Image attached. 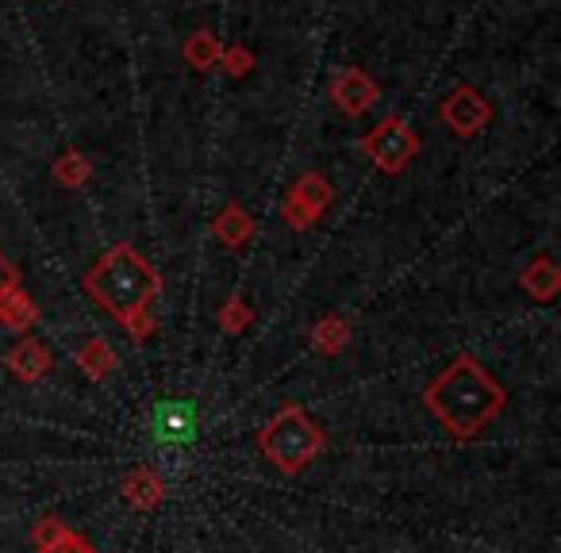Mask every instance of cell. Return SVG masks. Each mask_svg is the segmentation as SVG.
Here are the masks:
<instances>
[{
    "instance_id": "obj_1",
    "label": "cell",
    "mask_w": 561,
    "mask_h": 553,
    "mask_svg": "<svg viewBox=\"0 0 561 553\" xmlns=\"http://www.w3.org/2000/svg\"><path fill=\"white\" fill-rule=\"evenodd\" d=\"M427 407L454 430V435H473L481 430L492 415L504 407V389L477 366L473 358H458L427 392H423Z\"/></svg>"
},
{
    "instance_id": "obj_2",
    "label": "cell",
    "mask_w": 561,
    "mask_h": 553,
    "mask_svg": "<svg viewBox=\"0 0 561 553\" xmlns=\"http://www.w3.org/2000/svg\"><path fill=\"white\" fill-rule=\"evenodd\" d=\"M85 289L93 292L119 323H131L135 315L147 312V304L158 297L162 281H158V273L150 269V262L139 250L119 242V246H112L108 254L89 269Z\"/></svg>"
},
{
    "instance_id": "obj_3",
    "label": "cell",
    "mask_w": 561,
    "mask_h": 553,
    "mask_svg": "<svg viewBox=\"0 0 561 553\" xmlns=\"http://www.w3.org/2000/svg\"><path fill=\"white\" fill-rule=\"evenodd\" d=\"M257 446H262V453L277 469H285V473H300V469H305L308 461L323 450V435H320V427L300 412V407H285V412L273 415V419L262 427Z\"/></svg>"
},
{
    "instance_id": "obj_4",
    "label": "cell",
    "mask_w": 561,
    "mask_h": 553,
    "mask_svg": "<svg viewBox=\"0 0 561 553\" xmlns=\"http://www.w3.org/2000/svg\"><path fill=\"white\" fill-rule=\"evenodd\" d=\"M362 150H366L369 162H374L377 170L400 173L415 158V150H420V139H415V131L404 124V119L389 116V119H381V124H377L374 131L366 135V139H362Z\"/></svg>"
},
{
    "instance_id": "obj_5",
    "label": "cell",
    "mask_w": 561,
    "mask_h": 553,
    "mask_svg": "<svg viewBox=\"0 0 561 553\" xmlns=\"http://www.w3.org/2000/svg\"><path fill=\"white\" fill-rule=\"evenodd\" d=\"M443 119H446V127H450L454 135H461V139H466V135L481 131V127L489 124V101H484L477 89L461 85L443 101Z\"/></svg>"
},
{
    "instance_id": "obj_6",
    "label": "cell",
    "mask_w": 561,
    "mask_h": 553,
    "mask_svg": "<svg viewBox=\"0 0 561 553\" xmlns=\"http://www.w3.org/2000/svg\"><path fill=\"white\" fill-rule=\"evenodd\" d=\"M331 200V185L320 177V173H305V177L293 185L289 200H285V219L293 227H308Z\"/></svg>"
},
{
    "instance_id": "obj_7",
    "label": "cell",
    "mask_w": 561,
    "mask_h": 553,
    "mask_svg": "<svg viewBox=\"0 0 561 553\" xmlns=\"http://www.w3.org/2000/svg\"><path fill=\"white\" fill-rule=\"evenodd\" d=\"M331 101H335L346 116H362V112L377 101V85L362 70H343L331 81Z\"/></svg>"
},
{
    "instance_id": "obj_8",
    "label": "cell",
    "mask_w": 561,
    "mask_h": 553,
    "mask_svg": "<svg viewBox=\"0 0 561 553\" xmlns=\"http://www.w3.org/2000/svg\"><path fill=\"white\" fill-rule=\"evenodd\" d=\"M211 231H216V239L224 242V246L234 250V246H242L250 234H254V219H250L239 204H227V208L216 216V227H211Z\"/></svg>"
},
{
    "instance_id": "obj_9",
    "label": "cell",
    "mask_w": 561,
    "mask_h": 553,
    "mask_svg": "<svg viewBox=\"0 0 561 553\" xmlns=\"http://www.w3.org/2000/svg\"><path fill=\"white\" fill-rule=\"evenodd\" d=\"M47 366H50V354L39 338H24V343L9 354V369L16 377H24V381H35Z\"/></svg>"
},
{
    "instance_id": "obj_10",
    "label": "cell",
    "mask_w": 561,
    "mask_h": 553,
    "mask_svg": "<svg viewBox=\"0 0 561 553\" xmlns=\"http://www.w3.org/2000/svg\"><path fill=\"white\" fill-rule=\"evenodd\" d=\"M224 58V47H219V39L211 32H193L185 39V62L188 66H196V70H211V66Z\"/></svg>"
},
{
    "instance_id": "obj_11",
    "label": "cell",
    "mask_w": 561,
    "mask_h": 553,
    "mask_svg": "<svg viewBox=\"0 0 561 553\" xmlns=\"http://www.w3.org/2000/svg\"><path fill=\"white\" fill-rule=\"evenodd\" d=\"M523 289H527L530 297H538V300H550L553 292H558V269H553V262L538 257V262L523 273Z\"/></svg>"
},
{
    "instance_id": "obj_12",
    "label": "cell",
    "mask_w": 561,
    "mask_h": 553,
    "mask_svg": "<svg viewBox=\"0 0 561 553\" xmlns=\"http://www.w3.org/2000/svg\"><path fill=\"white\" fill-rule=\"evenodd\" d=\"M158 435L162 438H188L193 435V415H188V407L181 404H170L158 412Z\"/></svg>"
},
{
    "instance_id": "obj_13",
    "label": "cell",
    "mask_w": 561,
    "mask_h": 553,
    "mask_svg": "<svg viewBox=\"0 0 561 553\" xmlns=\"http://www.w3.org/2000/svg\"><path fill=\"white\" fill-rule=\"evenodd\" d=\"M0 320L9 323V327H27V323L35 320V308H32V300L24 297V292H16L12 289L9 297H0Z\"/></svg>"
},
{
    "instance_id": "obj_14",
    "label": "cell",
    "mask_w": 561,
    "mask_h": 553,
    "mask_svg": "<svg viewBox=\"0 0 561 553\" xmlns=\"http://www.w3.org/2000/svg\"><path fill=\"white\" fill-rule=\"evenodd\" d=\"M124 492H127V499H131V504L150 507V504H158V496H162V484L154 481V473L139 469V473H135L131 481L124 484Z\"/></svg>"
},
{
    "instance_id": "obj_15",
    "label": "cell",
    "mask_w": 561,
    "mask_h": 553,
    "mask_svg": "<svg viewBox=\"0 0 561 553\" xmlns=\"http://www.w3.org/2000/svg\"><path fill=\"white\" fill-rule=\"evenodd\" d=\"M55 177L62 181V185H73V188L85 185V177H89V162H85V158H81V154H73V150H70V154L58 158Z\"/></svg>"
},
{
    "instance_id": "obj_16",
    "label": "cell",
    "mask_w": 561,
    "mask_h": 553,
    "mask_svg": "<svg viewBox=\"0 0 561 553\" xmlns=\"http://www.w3.org/2000/svg\"><path fill=\"white\" fill-rule=\"evenodd\" d=\"M78 358H81V366H85V369H89V373H93V377L108 373V369L116 366V361H112V350H108V346L101 343V338H93V343H89L85 350L78 354Z\"/></svg>"
},
{
    "instance_id": "obj_17",
    "label": "cell",
    "mask_w": 561,
    "mask_h": 553,
    "mask_svg": "<svg viewBox=\"0 0 561 553\" xmlns=\"http://www.w3.org/2000/svg\"><path fill=\"white\" fill-rule=\"evenodd\" d=\"M346 335H351V331H346V323L343 320H323L320 327H316V343L323 346V350H339V346L346 343Z\"/></svg>"
},
{
    "instance_id": "obj_18",
    "label": "cell",
    "mask_w": 561,
    "mask_h": 553,
    "mask_svg": "<svg viewBox=\"0 0 561 553\" xmlns=\"http://www.w3.org/2000/svg\"><path fill=\"white\" fill-rule=\"evenodd\" d=\"M39 553H93V550H89V545L81 542L78 534H70V530H62V534H58L50 545H43Z\"/></svg>"
},
{
    "instance_id": "obj_19",
    "label": "cell",
    "mask_w": 561,
    "mask_h": 553,
    "mask_svg": "<svg viewBox=\"0 0 561 553\" xmlns=\"http://www.w3.org/2000/svg\"><path fill=\"white\" fill-rule=\"evenodd\" d=\"M219 62H224L227 73H234V78H239V73H247L250 66H254V58H250L247 47H231V50H224V58H219Z\"/></svg>"
},
{
    "instance_id": "obj_20",
    "label": "cell",
    "mask_w": 561,
    "mask_h": 553,
    "mask_svg": "<svg viewBox=\"0 0 561 553\" xmlns=\"http://www.w3.org/2000/svg\"><path fill=\"white\" fill-rule=\"evenodd\" d=\"M247 308H242V300H231V304H227V312L219 315V320H224V327H231V331H239L242 323H247Z\"/></svg>"
},
{
    "instance_id": "obj_21",
    "label": "cell",
    "mask_w": 561,
    "mask_h": 553,
    "mask_svg": "<svg viewBox=\"0 0 561 553\" xmlns=\"http://www.w3.org/2000/svg\"><path fill=\"white\" fill-rule=\"evenodd\" d=\"M12 289H16V269H12L9 257L0 254V297H9Z\"/></svg>"
}]
</instances>
